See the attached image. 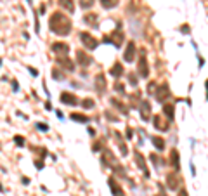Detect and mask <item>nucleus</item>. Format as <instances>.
Listing matches in <instances>:
<instances>
[{"instance_id":"obj_1","label":"nucleus","mask_w":208,"mask_h":196,"mask_svg":"<svg viewBox=\"0 0 208 196\" xmlns=\"http://www.w3.org/2000/svg\"><path fill=\"white\" fill-rule=\"evenodd\" d=\"M49 28L56 35L66 37V35L71 33V19L68 16H64L63 12H54L52 16L49 17Z\"/></svg>"},{"instance_id":"obj_2","label":"nucleus","mask_w":208,"mask_h":196,"mask_svg":"<svg viewBox=\"0 0 208 196\" xmlns=\"http://www.w3.org/2000/svg\"><path fill=\"white\" fill-rule=\"evenodd\" d=\"M80 42L83 43V47L89 49V50H94V49H97V40L94 37H92L90 33H87V31H82L80 33Z\"/></svg>"},{"instance_id":"obj_3","label":"nucleus","mask_w":208,"mask_h":196,"mask_svg":"<svg viewBox=\"0 0 208 196\" xmlns=\"http://www.w3.org/2000/svg\"><path fill=\"white\" fill-rule=\"evenodd\" d=\"M102 40H104L106 43H113L115 47H120V45H122V42H123V33L118 31V30H115L111 35H106Z\"/></svg>"},{"instance_id":"obj_4","label":"nucleus","mask_w":208,"mask_h":196,"mask_svg":"<svg viewBox=\"0 0 208 196\" xmlns=\"http://www.w3.org/2000/svg\"><path fill=\"white\" fill-rule=\"evenodd\" d=\"M137 71H139V75H140L142 78H148V75H149V68H148V61H146L144 50H142V54L139 56V61H137Z\"/></svg>"},{"instance_id":"obj_5","label":"nucleus","mask_w":208,"mask_h":196,"mask_svg":"<svg viewBox=\"0 0 208 196\" xmlns=\"http://www.w3.org/2000/svg\"><path fill=\"white\" fill-rule=\"evenodd\" d=\"M59 101L63 102V104H68V106H76L78 104V97L75 94H71V92H61L59 95Z\"/></svg>"},{"instance_id":"obj_6","label":"nucleus","mask_w":208,"mask_h":196,"mask_svg":"<svg viewBox=\"0 0 208 196\" xmlns=\"http://www.w3.org/2000/svg\"><path fill=\"white\" fill-rule=\"evenodd\" d=\"M92 63V57L85 50H76V64H80L82 68H87Z\"/></svg>"},{"instance_id":"obj_7","label":"nucleus","mask_w":208,"mask_h":196,"mask_svg":"<svg viewBox=\"0 0 208 196\" xmlns=\"http://www.w3.org/2000/svg\"><path fill=\"white\" fill-rule=\"evenodd\" d=\"M168 97H170V89H168V85L166 83L160 85V89H158V92H156V99H158V102H165Z\"/></svg>"},{"instance_id":"obj_8","label":"nucleus","mask_w":208,"mask_h":196,"mask_svg":"<svg viewBox=\"0 0 208 196\" xmlns=\"http://www.w3.org/2000/svg\"><path fill=\"white\" fill-rule=\"evenodd\" d=\"M50 49H52V52H56L57 56H66L68 50H69L68 43H64V42H54Z\"/></svg>"},{"instance_id":"obj_9","label":"nucleus","mask_w":208,"mask_h":196,"mask_svg":"<svg viewBox=\"0 0 208 196\" xmlns=\"http://www.w3.org/2000/svg\"><path fill=\"white\" fill-rule=\"evenodd\" d=\"M123 59H125V63H132L133 59H135V43L133 42H128L127 50L123 54Z\"/></svg>"},{"instance_id":"obj_10","label":"nucleus","mask_w":208,"mask_h":196,"mask_svg":"<svg viewBox=\"0 0 208 196\" xmlns=\"http://www.w3.org/2000/svg\"><path fill=\"white\" fill-rule=\"evenodd\" d=\"M94 83H96V90L97 94H104V90H106V78H104V75L99 73L94 80Z\"/></svg>"},{"instance_id":"obj_11","label":"nucleus","mask_w":208,"mask_h":196,"mask_svg":"<svg viewBox=\"0 0 208 196\" xmlns=\"http://www.w3.org/2000/svg\"><path fill=\"white\" fill-rule=\"evenodd\" d=\"M115 161H116V160H115V154H113L109 149L102 151V163L106 165V167H111V165H113V168H115V167H116Z\"/></svg>"},{"instance_id":"obj_12","label":"nucleus","mask_w":208,"mask_h":196,"mask_svg":"<svg viewBox=\"0 0 208 196\" xmlns=\"http://www.w3.org/2000/svg\"><path fill=\"white\" fill-rule=\"evenodd\" d=\"M149 113H151L149 102H148V101H142V102H140V118L148 122V120H149Z\"/></svg>"},{"instance_id":"obj_13","label":"nucleus","mask_w":208,"mask_h":196,"mask_svg":"<svg viewBox=\"0 0 208 196\" xmlns=\"http://www.w3.org/2000/svg\"><path fill=\"white\" fill-rule=\"evenodd\" d=\"M133 158H135V161H137L139 168L142 170V172L146 174V177H148V175H149V172L146 170V163H144V158H142V154L139 153V151H135V153H133Z\"/></svg>"},{"instance_id":"obj_14","label":"nucleus","mask_w":208,"mask_h":196,"mask_svg":"<svg viewBox=\"0 0 208 196\" xmlns=\"http://www.w3.org/2000/svg\"><path fill=\"white\" fill-rule=\"evenodd\" d=\"M57 63L61 64V66H64L68 71H73V68H75V66H73V63H71L66 56H57Z\"/></svg>"},{"instance_id":"obj_15","label":"nucleus","mask_w":208,"mask_h":196,"mask_svg":"<svg viewBox=\"0 0 208 196\" xmlns=\"http://www.w3.org/2000/svg\"><path fill=\"white\" fill-rule=\"evenodd\" d=\"M108 182H109V187H111V191H113V194L115 196H125L123 194V191H122V187L118 186V182L115 179H109Z\"/></svg>"},{"instance_id":"obj_16","label":"nucleus","mask_w":208,"mask_h":196,"mask_svg":"<svg viewBox=\"0 0 208 196\" xmlns=\"http://www.w3.org/2000/svg\"><path fill=\"white\" fill-rule=\"evenodd\" d=\"M163 113L166 115L168 120H173V104L172 102H165L163 104Z\"/></svg>"},{"instance_id":"obj_17","label":"nucleus","mask_w":208,"mask_h":196,"mask_svg":"<svg viewBox=\"0 0 208 196\" xmlns=\"http://www.w3.org/2000/svg\"><path fill=\"white\" fill-rule=\"evenodd\" d=\"M116 142L120 146V151H122V156H127V146H125V141H123L122 134L116 132Z\"/></svg>"},{"instance_id":"obj_18","label":"nucleus","mask_w":208,"mask_h":196,"mask_svg":"<svg viewBox=\"0 0 208 196\" xmlns=\"http://www.w3.org/2000/svg\"><path fill=\"white\" fill-rule=\"evenodd\" d=\"M153 123H155V128H156V130H163V132H165V130H168V125H165V123L161 122L160 116H155V118H153Z\"/></svg>"},{"instance_id":"obj_19","label":"nucleus","mask_w":208,"mask_h":196,"mask_svg":"<svg viewBox=\"0 0 208 196\" xmlns=\"http://www.w3.org/2000/svg\"><path fill=\"white\" fill-rule=\"evenodd\" d=\"M59 6L64 7L68 12H73V11H75V4H73V0H59Z\"/></svg>"},{"instance_id":"obj_20","label":"nucleus","mask_w":208,"mask_h":196,"mask_svg":"<svg viewBox=\"0 0 208 196\" xmlns=\"http://www.w3.org/2000/svg\"><path fill=\"white\" fill-rule=\"evenodd\" d=\"M111 75H113V76H122V75H123V66H122V64H120V63H115V64H113Z\"/></svg>"},{"instance_id":"obj_21","label":"nucleus","mask_w":208,"mask_h":196,"mask_svg":"<svg viewBox=\"0 0 208 196\" xmlns=\"http://www.w3.org/2000/svg\"><path fill=\"white\" fill-rule=\"evenodd\" d=\"M83 21L87 24H92V26H97V14H85Z\"/></svg>"},{"instance_id":"obj_22","label":"nucleus","mask_w":208,"mask_h":196,"mask_svg":"<svg viewBox=\"0 0 208 196\" xmlns=\"http://www.w3.org/2000/svg\"><path fill=\"white\" fill-rule=\"evenodd\" d=\"M166 180H168V187H170V189H177V186H179V180H177V177H173V174H168Z\"/></svg>"},{"instance_id":"obj_23","label":"nucleus","mask_w":208,"mask_h":196,"mask_svg":"<svg viewBox=\"0 0 208 196\" xmlns=\"http://www.w3.org/2000/svg\"><path fill=\"white\" fill-rule=\"evenodd\" d=\"M101 6L104 9H113L118 6V0H101Z\"/></svg>"},{"instance_id":"obj_24","label":"nucleus","mask_w":208,"mask_h":196,"mask_svg":"<svg viewBox=\"0 0 208 196\" xmlns=\"http://www.w3.org/2000/svg\"><path fill=\"white\" fill-rule=\"evenodd\" d=\"M71 120H75V122H82V123H87V122H89V116H85V115H78V113H73V115H71Z\"/></svg>"},{"instance_id":"obj_25","label":"nucleus","mask_w":208,"mask_h":196,"mask_svg":"<svg viewBox=\"0 0 208 196\" xmlns=\"http://www.w3.org/2000/svg\"><path fill=\"white\" fill-rule=\"evenodd\" d=\"M172 163H173V168H175V170L181 168V165H179V153H177L175 149L172 151Z\"/></svg>"},{"instance_id":"obj_26","label":"nucleus","mask_w":208,"mask_h":196,"mask_svg":"<svg viewBox=\"0 0 208 196\" xmlns=\"http://www.w3.org/2000/svg\"><path fill=\"white\" fill-rule=\"evenodd\" d=\"M153 144H155L160 151H163V149H165V142H163V139H161V137H153Z\"/></svg>"},{"instance_id":"obj_27","label":"nucleus","mask_w":208,"mask_h":196,"mask_svg":"<svg viewBox=\"0 0 208 196\" xmlns=\"http://www.w3.org/2000/svg\"><path fill=\"white\" fill-rule=\"evenodd\" d=\"M82 106L85 108V109H92V108L96 106V102L92 101V99H89V97H87V99H83V101H82Z\"/></svg>"},{"instance_id":"obj_28","label":"nucleus","mask_w":208,"mask_h":196,"mask_svg":"<svg viewBox=\"0 0 208 196\" xmlns=\"http://www.w3.org/2000/svg\"><path fill=\"white\" fill-rule=\"evenodd\" d=\"M94 6V0H80V7L82 9H89Z\"/></svg>"},{"instance_id":"obj_29","label":"nucleus","mask_w":208,"mask_h":196,"mask_svg":"<svg viewBox=\"0 0 208 196\" xmlns=\"http://www.w3.org/2000/svg\"><path fill=\"white\" fill-rule=\"evenodd\" d=\"M35 127H37L38 130H40V132H47V130H49V127L45 125V123H37Z\"/></svg>"},{"instance_id":"obj_30","label":"nucleus","mask_w":208,"mask_h":196,"mask_svg":"<svg viewBox=\"0 0 208 196\" xmlns=\"http://www.w3.org/2000/svg\"><path fill=\"white\" fill-rule=\"evenodd\" d=\"M115 90H116V92H120V94H125V89H123V85L122 83H115Z\"/></svg>"},{"instance_id":"obj_31","label":"nucleus","mask_w":208,"mask_h":196,"mask_svg":"<svg viewBox=\"0 0 208 196\" xmlns=\"http://www.w3.org/2000/svg\"><path fill=\"white\" fill-rule=\"evenodd\" d=\"M14 141H16L17 146H24V137H19V135H16V137H14Z\"/></svg>"},{"instance_id":"obj_32","label":"nucleus","mask_w":208,"mask_h":196,"mask_svg":"<svg viewBox=\"0 0 208 196\" xmlns=\"http://www.w3.org/2000/svg\"><path fill=\"white\" fill-rule=\"evenodd\" d=\"M128 82H130L132 85H135V83H137V78H135L133 75H128Z\"/></svg>"},{"instance_id":"obj_33","label":"nucleus","mask_w":208,"mask_h":196,"mask_svg":"<svg viewBox=\"0 0 208 196\" xmlns=\"http://www.w3.org/2000/svg\"><path fill=\"white\" fill-rule=\"evenodd\" d=\"M35 163H37L38 170H42V168H43V161H42V160H37V161H35Z\"/></svg>"},{"instance_id":"obj_34","label":"nucleus","mask_w":208,"mask_h":196,"mask_svg":"<svg viewBox=\"0 0 208 196\" xmlns=\"http://www.w3.org/2000/svg\"><path fill=\"white\" fill-rule=\"evenodd\" d=\"M28 69H30V73H31V75H35V76L38 75V69H37V68H31V66H30Z\"/></svg>"},{"instance_id":"obj_35","label":"nucleus","mask_w":208,"mask_h":196,"mask_svg":"<svg viewBox=\"0 0 208 196\" xmlns=\"http://www.w3.org/2000/svg\"><path fill=\"white\" fill-rule=\"evenodd\" d=\"M132 135H133V132L130 130V128H127V137H128V139H132Z\"/></svg>"},{"instance_id":"obj_36","label":"nucleus","mask_w":208,"mask_h":196,"mask_svg":"<svg viewBox=\"0 0 208 196\" xmlns=\"http://www.w3.org/2000/svg\"><path fill=\"white\" fill-rule=\"evenodd\" d=\"M12 90H14V92H17V82H12Z\"/></svg>"},{"instance_id":"obj_37","label":"nucleus","mask_w":208,"mask_h":196,"mask_svg":"<svg viewBox=\"0 0 208 196\" xmlns=\"http://www.w3.org/2000/svg\"><path fill=\"white\" fill-rule=\"evenodd\" d=\"M179 196H187V191H186V189H182L181 193H179Z\"/></svg>"},{"instance_id":"obj_38","label":"nucleus","mask_w":208,"mask_h":196,"mask_svg":"<svg viewBox=\"0 0 208 196\" xmlns=\"http://www.w3.org/2000/svg\"><path fill=\"white\" fill-rule=\"evenodd\" d=\"M56 113H57V118H59V120H61V118H64V116H63V111H56Z\"/></svg>"},{"instance_id":"obj_39","label":"nucleus","mask_w":208,"mask_h":196,"mask_svg":"<svg viewBox=\"0 0 208 196\" xmlns=\"http://www.w3.org/2000/svg\"><path fill=\"white\" fill-rule=\"evenodd\" d=\"M206 99H208V80H206Z\"/></svg>"},{"instance_id":"obj_40","label":"nucleus","mask_w":208,"mask_h":196,"mask_svg":"<svg viewBox=\"0 0 208 196\" xmlns=\"http://www.w3.org/2000/svg\"><path fill=\"white\" fill-rule=\"evenodd\" d=\"M158 196H166V194H165V191H161V193H160Z\"/></svg>"},{"instance_id":"obj_41","label":"nucleus","mask_w":208,"mask_h":196,"mask_svg":"<svg viewBox=\"0 0 208 196\" xmlns=\"http://www.w3.org/2000/svg\"><path fill=\"white\" fill-rule=\"evenodd\" d=\"M28 2H30V4H31V0H28Z\"/></svg>"}]
</instances>
